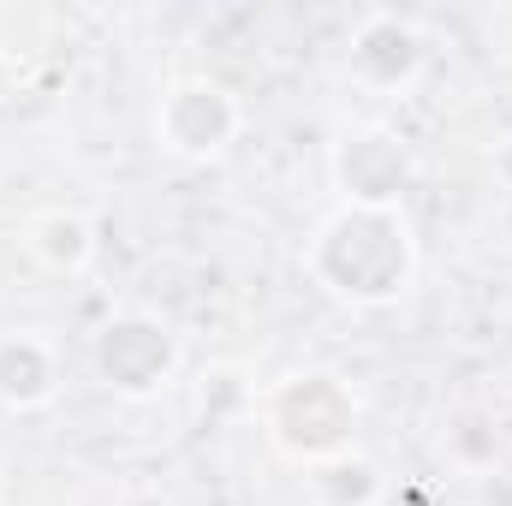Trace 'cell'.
Returning <instances> with one entry per match:
<instances>
[{"mask_svg":"<svg viewBox=\"0 0 512 506\" xmlns=\"http://www.w3.org/2000/svg\"><path fill=\"white\" fill-rule=\"evenodd\" d=\"M429 60V42L417 30V18H399V12H364L358 30H352V54H346V72L376 90V96H393V90H411L417 72Z\"/></svg>","mask_w":512,"mask_h":506,"instance_id":"cell-6","label":"cell"},{"mask_svg":"<svg viewBox=\"0 0 512 506\" xmlns=\"http://www.w3.org/2000/svg\"><path fill=\"white\" fill-rule=\"evenodd\" d=\"M149 131H155V149L173 155V161H215V155H227L239 143L245 108H239V96L221 78L185 72V78H173L161 90Z\"/></svg>","mask_w":512,"mask_h":506,"instance_id":"cell-3","label":"cell"},{"mask_svg":"<svg viewBox=\"0 0 512 506\" xmlns=\"http://www.w3.org/2000/svg\"><path fill=\"white\" fill-rule=\"evenodd\" d=\"M411 179H417V155L382 120L352 126L334 143V185L358 209H399V197L411 191Z\"/></svg>","mask_w":512,"mask_h":506,"instance_id":"cell-5","label":"cell"},{"mask_svg":"<svg viewBox=\"0 0 512 506\" xmlns=\"http://www.w3.org/2000/svg\"><path fill=\"white\" fill-rule=\"evenodd\" d=\"M60 393V346L42 328L0 334V411H42Z\"/></svg>","mask_w":512,"mask_h":506,"instance_id":"cell-7","label":"cell"},{"mask_svg":"<svg viewBox=\"0 0 512 506\" xmlns=\"http://www.w3.org/2000/svg\"><path fill=\"white\" fill-rule=\"evenodd\" d=\"M262 435L274 453H286L292 465H322V459H340L352 453V429H358V393L352 381L334 376V370H292L280 376L262 399Z\"/></svg>","mask_w":512,"mask_h":506,"instance_id":"cell-2","label":"cell"},{"mask_svg":"<svg viewBox=\"0 0 512 506\" xmlns=\"http://www.w3.org/2000/svg\"><path fill=\"white\" fill-rule=\"evenodd\" d=\"M304 274L352 304V310H387L411 292L417 280V239L411 221L399 209H358L340 203L334 215L316 221V233L304 239Z\"/></svg>","mask_w":512,"mask_h":506,"instance_id":"cell-1","label":"cell"},{"mask_svg":"<svg viewBox=\"0 0 512 506\" xmlns=\"http://www.w3.org/2000/svg\"><path fill=\"white\" fill-rule=\"evenodd\" d=\"M24 251L36 256L48 274H84L90 256H96V227L78 209H42L24 227Z\"/></svg>","mask_w":512,"mask_h":506,"instance_id":"cell-8","label":"cell"},{"mask_svg":"<svg viewBox=\"0 0 512 506\" xmlns=\"http://www.w3.org/2000/svg\"><path fill=\"white\" fill-rule=\"evenodd\" d=\"M304 489H310V501L316 506H370L376 495H382V477H376L370 459L340 453V459L310 465V471H304Z\"/></svg>","mask_w":512,"mask_h":506,"instance_id":"cell-9","label":"cell"},{"mask_svg":"<svg viewBox=\"0 0 512 506\" xmlns=\"http://www.w3.org/2000/svg\"><path fill=\"white\" fill-rule=\"evenodd\" d=\"M90 370L120 399H149L179 370V334L149 310H120L90 334Z\"/></svg>","mask_w":512,"mask_h":506,"instance_id":"cell-4","label":"cell"}]
</instances>
